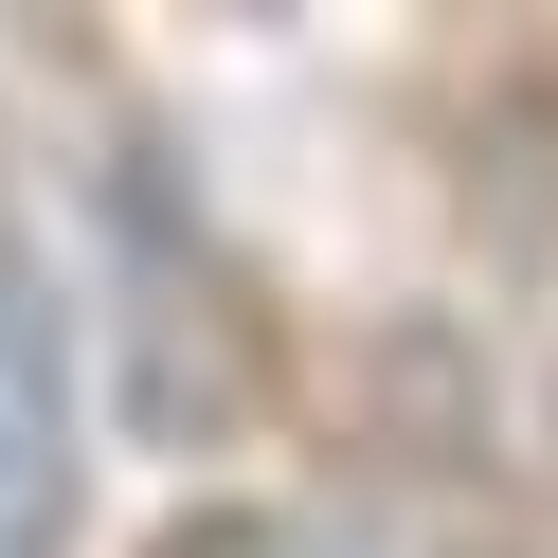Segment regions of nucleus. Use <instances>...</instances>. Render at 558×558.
I'll list each match as a JSON object with an SVG mask.
<instances>
[{"instance_id": "2", "label": "nucleus", "mask_w": 558, "mask_h": 558, "mask_svg": "<svg viewBox=\"0 0 558 558\" xmlns=\"http://www.w3.org/2000/svg\"><path fill=\"white\" fill-rule=\"evenodd\" d=\"M145 558H325V541H306V522H270V505H181Z\"/></svg>"}, {"instance_id": "1", "label": "nucleus", "mask_w": 558, "mask_h": 558, "mask_svg": "<svg viewBox=\"0 0 558 558\" xmlns=\"http://www.w3.org/2000/svg\"><path fill=\"white\" fill-rule=\"evenodd\" d=\"M54 541H73V325L0 217V558H54Z\"/></svg>"}]
</instances>
